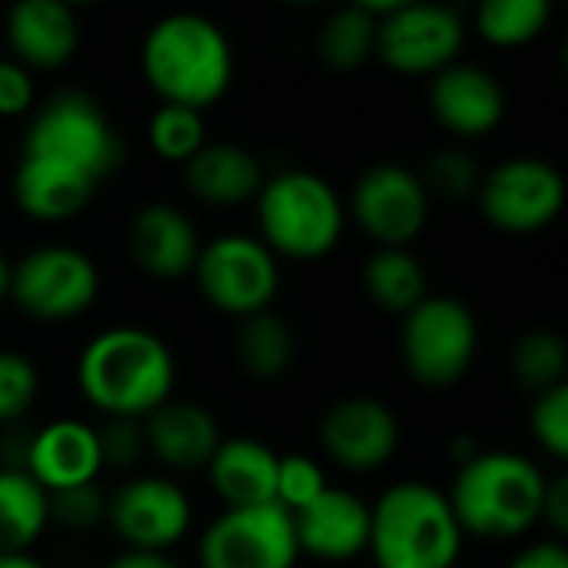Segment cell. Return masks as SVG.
I'll return each instance as SVG.
<instances>
[{
	"label": "cell",
	"mask_w": 568,
	"mask_h": 568,
	"mask_svg": "<svg viewBox=\"0 0 568 568\" xmlns=\"http://www.w3.org/2000/svg\"><path fill=\"white\" fill-rule=\"evenodd\" d=\"M51 521H58L68 531H91L101 521H108V495L98 488V481L54 491L51 495Z\"/></svg>",
	"instance_id": "d590c367"
},
{
	"label": "cell",
	"mask_w": 568,
	"mask_h": 568,
	"mask_svg": "<svg viewBox=\"0 0 568 568\" xmlns=\"http://www.w3.org/2000/svg\"><path fill=\"white\" fill-rule=\"evenodd\" d=\"M101 295V271L91 254L71 244L28 251L11 274V302L34 322L61 325L91 312Z\"/></svg>",
	"instance_id": "ba28073f"
},
{
	"label": "cell",
	"mask_w": 568,
	"mask_h": 568,
	"mask_svg": "<svg viewBox=\"0 0 568 568\" xmlns=\"http://www.w3.org/2000/svg\"><path fill=\"white\" fill-rule=\"evenodd\" d=\"M352 4L358 8V11H365V14H372V18H388V14H395V11H405V8H412V4H422V0H352Z\"/></svg>",
	"instance_id": "b9f144b4"
},
{
	"label": "cell",
	"mask_w": 568,
	"mask_h": 568,
	"mask_svg": "<svg viewBox=\"0 0 568 568\" xmlns=\"http://www.w3.org/2000/svg\"><path fill=\"white\" fill-rule=\"evenodd\" d=\"M98 442L104 465L128 471L148 455L144 418H104V425L98 428Z\"/></svg>",
	"instance_id": "8d00e7d4"
},
{
	"label": "cell",
	"mask_w": 568,
	"mask_h": 568,
	"mask_svg": "<svg viewBox=\"0 0 568 568\" xmlns=\"http://www.w3.org/2000/svg\"><path fill=\"white\" fill-rule=\"evenodd\" d=\"M24 154L54 158L88 171L91 178H104L121 161V141L104 118V111L81 91H64L51 98L28 128Z\"/></svg>",
	"instance_id": "9c48e42d"
},
{
	"label": "cell",
	"mask_w": 568,
	"mask_h": 568,
	"mask_svg": "<svg viewBox=\"0 0 568 568\" xmlns=\"http://www.w3.org/2000/svg\"><path fill=\"white\" fill-rule=\"evenodd\" d=\"M432 114L458 138L491 134L505 118V94L491 74L471 64H448L432 81Z\"/></svg>",
	"instance_id": "d6986e66"
},
{
	"label": "cell",
	"mask_w": 568,
	"mask_h": 568,
	"mask_svg": "<svg viewBox=\"0 0 568 568\" xmlns=\"http://www.w3.org/2000/svg\"><path fill=\"white\" fill-rule=\"evenodd\" d=\"M465 531L445 491L398 481L372 505L368 551L378 568H455Z\"/></svg>",
	"instance_id": "277c9868"
},
{
	"label": "cell",
	"mask_w": 568,
	"mask_h": 568,
	"mask_svg": "<svg viewBox=\"0 0 568 568\" xmlns=\"http://www.w3.org/2000/svg\"><path fill=\"white\" fill-rule=\"evenodd\" d=\"M184 184L211 207H237L257 197L264 171L257 158L237 144H204L184 164Z\"/></svg>",
	"instance_id": "cb8c5ba5"
},
{
	"label": "cell",
	"mask_w": 568,
	"mask_h": 568,
	"mask_svg": "<svg viewBox=\"0 0 568 568\" xmlns=\"http://www.w3.org/2000/svg\"><path fill=\"white\" fill-rule=\"evenodd\" d=\"M148 144L161 161L187 164L207 144L201 111L181 104H161L148 124Z\"/></svg>",
	"instance_id": "4dcf8cb0"
},
{
	"label": "cell",
	"mask_w": 568,
	"mask_h": 568,
	"mask_svg": "<svg viewBox=\"0 0 568 568\" xmlns=\"http://www.w3.org/2000/svg\"><path fill=\"white\" fill-rule=\"evenodd\" d=\"M78 18L61 0H18L8 18V41L18 64L34 71H58L78 51Z\"/></svg>",
	"instance_id": "7402d4cb"
},
{
	"label": "cell",
	"mask_w": 568,
	"mask_h": 568,
	"mask_svg": "<svg viewBox=\"0 0 568 568\" xmlns=\"http://www.w3.org/2000/svg\"><path fill=\"white\" fill-rule=\"evenodd\" d=\"M375 44H378V24L372 14L358 11L355 4L335 11L318 34V54L335 71L362 68L375 54Z\"/></svg>",
	"instance_id": "f546056e"
},
{
	"label": "cell",
	"mask_w": 568,
	"mask_h": 568,
	"mask_svg": "<svg viewBox=\"0 0 568 568\" xmlns=\"http://www.w3.org/2000/svg\"><path fill=\"white\" fill-rule=\"evenodd\" d=\"M531 435L545 455L568 468V378L541 392L531 405Z\"/></svg>",
	"instance_id": "836d02e7"
},
{
	"label": "cell",
	"mask_w": 568,
	"mask_h": 568,
	"mask_svg": "<svg viewBox=\"0 0 568 568\" xmlns=\"http://www.w3.org/2000/svg\"><path fill=\"white\" fill-rule=\"evenodd\" d=\"M288 4H298V8H318L325 0H288Z\"/></svg>",
	"instance_id": "f6af8a7d"
},
{
	"label": "cell",
	"mask_w": 568,
	"mask_h": 568,
	"mask_svg": "<svg viewBox=\"0 0 568 568\" xmlns=\"http://www.w3.org/2000/svg\"><path fill=\"white\" fill-rule=\"evenodd\" d=\"M148 455L174 471H197L207 468L217 445L224 442L217 418L197 402L168 398L144 418Z\"/></svg>",
	"instance_id": "ffe728a7"
},
{
	"label": "cell",
	"mask_w": 568,
	"mask_h": 568,
	"mask_svg": "<svg viewBox=\"0 0 568 568\" xmlns=\"http://www.w3.org/2000/svg\"><path fill=\"white\" fill-rule=\"evenodd\" d=\"M295 518L281 505L224 508L197 541L201 568H295Z\"/></svg>",
	"instance_id": "30bf717a"
},
{
	"label": "cell",
	"mask_w": 568,
	"mask_h": 568,
	"mask_svg": "<svg viewBox=\"0 0 568 568\" xmlns=\"http://www.w3.org/2000/svg\"><path fill=\"white\" fill-rule=\"evenodd\" d=\"M551 14V0H478V34L495 48H521L535 41Z\"/></svg>",
	"instance_id": "f1b7e54d"
},
{
	"label": "cell",
	"mask_w": 568,
	"mask_h": 568,
	"mask_svg": "<svg viewBox=\"0 0 568 568\" xmlns=\"http://www.w3.org/2000/svg\"><path fill=\"white\" fill-rule=\"evenodd\" d=\"M508 568H568V545L558 538L531 541L508 561Z\"/></svg>",
	"instance_id": "ab89813d"
},
{
	"label": "cell",
	"mask_w": 568,
	"mask_h": 568,
	"mask_svg": "<svg viewBox=\"0 0 568 568\" xmlns=\"http://www.w3.org/2000/svg\"><path fill=\"white\" fill-rule=\"evenodd\" d=\"M41 392L38 365L11 348H0V432L21 425V418L34 408Z\"/></svg>",
	"instance_id": "1f68e13d"
},
{
	"label": "cell",
	"mask_w": 568,
	"mask_h": 568,
	"mask_svg": "<svg viewBox=\"0 0 568 568\" xmlns=\"http://www.w3.org/2000/svg\"><path fill=\"white\" fill-rule=\"evenodd\" d=\"M465 535L505 541L541 521L545 475L518 452H475L445 491Z\"/></svg>",
	"instance_id": "7a4b0ae2"
},
{
	"label": "cell",
	"mask_w": 568,
	"mask_h": 568,
	"mask_svg": "<svg viewBox=\"0 0 568 568\" xmlns=\"http://www.w3.org/2000/svg\"><path fill=\"white\" fill-rule=\"evenodd\" d=\"M104 568H181L168 551H141V548H124L114 555Z\"/></svg>",
	"instance_id": "60d3db41"
},
{
	"label": "cell",
	"mask_w": 568,
	"mask_h": 568,
	"mask_svg": "<svg viewBox=\"0 0 568 568\" xmlns=\"http://www.w3.org/2000/svg\"><path fill=\"white\" fill-rule=\"evenodd\" d=\"M465 41V28L455 11L438 4H412L405 11L388 14L378 24V58L395 74H438L448 64H455Z\"/></svg>",
	"instance_id": "5bb4252c"
},
{
	"label": "cell",
	"mask_w": 568,
	"mask_h": 568,
	"mask_svg": "<svg viewBox=\"0 0 568 568\" xmlns=\"http://www.w3.org/2000/svg\"><path fill=\"white\" fill-rule=\"evenodd\" d=\"M61 4H68V8H81V4H98V0H61Z\"/></svg>",
	"instance_id": "bcb514c9"
},
{
	"label": "cell",
	"mask_w": 568,
	"mask_h": 568,
	"mask_svg": "<svg viewBox=\"0 0 568 568\" xmlns=\"http://www.w3.org/2000/svg\"><path fill=\"white\" fill-rule=\"evenodd\" d=\"M565 74H568V44H565Z\"/></svg>",
	"instance_id": "7dc6e473"
},
{
	"label": "cell",
	"mask_w": 568,
	"mask_h": 568,
	"mask_svg": "<svg viewBox=\"0 0 568 568\" xmlns=\"http://www.w3.org/2000/svg\"><path fill=\"white\" fill-rule=\"evenodd\" d=\"M328 488L325 468L312 458V455H281L277 458V488H274V501L284 511H302L305 505H312L322 491Z\"/></svg>",
	"instance_id": "e575fe53"
},
{
	"label": "cell",
	"mask_w": 568,
	"mask_h": 568,
	"mask_svg": "<svg viewBox=\"0 0 568 568\" xmlns=\"http://www.w3.org/2000/svg\"><path fill=\"white\" fill-rule=\"evenodd\" d=\"M481 217L505 234H535L558 221L568 187L555 164L541 158H511L481 174L478 187Z\"/></svg>",
	"instance_id": "8fae6325"
},
{
	"label": "cell",
	"mask_w": 568,
	"mask_h": 568,
	"mask_svg": "<svg viewBox=\"0 0 568 568\" xmlns=\"http://www.w3.org/2000/svg\"><path fill=\"white\" fill-rule=\"evenodd\" d=\"M478 355V322L471 308L452 295H428L405 315L402 362L415 385L452 388Z\"/></svg>",
	"instance_id": "8992f818"
},
{
	"label": "cell",
	"mask_w": 568,
	"mask_h": 568,
	"mask_svg": "<svg viewBox=\"0 0 568 568\" xmlns=\"http://www.w3.org/2000/svg\"><path fill=\"white\" fill-rule=\"evenodd\" d=\"M11 274H14V264L0 254V305L11 302Z\"/></svg>",
	"instance_id": "ee69618b"
},
{
	"label": "cell",
	"mask_w": 568,
	"mask_h": 568,
	"mask_svg": "<svg viewBox=\"0 0 568 568\" xmlns=\"http://www.w3.org/2000/svg\"><path fill=\"white\" fill-rule=\"evenodd\" d=\"M98 184H101L98 178H91L74 164L24 154L14 171V201L28 217L44 224H61L78 217L94 201Z\"/></svg>",
	"instance_id": "44dd1931"
},
{
	"label": "cell",
	"mask_w": 568,
	"mask_h": 568,
	"mask_svg": "<svg viewBox=\"0 0 568 568\" xmlns=\"http://www.w3.org/2000/svg\"><path fill=\"white\" fill-rule=\"evenodd\" d=\"M254 204L261 241L277 257L318 261L342 241L345 204L338 191L312 171H281L267 178Z\"/></svg>",
	"instance_id": "5b68a950"
},
{
	"label": "cell",
	"mask_w": 568,
	"mask_h": 568,
	"mask_svg": "<svg viewBox=\"0 0 568 568\" xmlns=\"http://www.w3.org/2000/svg\"><path fill=\"white\" fill-rule=\"evenodd\" d=\"M128 251L134 264L154 281H181L194 274L201 237L191 217L174 204H148L128 227Z\"/></svg>",
	"instance_id": "ac0fdd59"
},
{
	"label": "cell",
	"mask_w": 568,
	"mask_h": 568,
	"mask_svg": "<svg viewBox=\"0 0 568 568\" xmlns=\"http://www.w3.org/2000/svg\"><path fill=\"white\" fill-rule=\"evenodd\" d=\"M0 568H48V565L31 551H8L0 555Z\"/></svg>",
	"instance_id": "7bdbcfd3"
},
{
	"label": "cell",
	"mask_w": 568,
	"mask_h": 568,
	"mask_svg": "<svg viewBox=\"0 0 568 568\" xmlns=\"http://www.w3.org/2000/svg\"><path fill=\"white\" fill-rule=\"evenodd\" d=\"M48 525L51 495L24 468H0V555L31 551Z\"/></svg>",
	"instance_id": "484cf974"
},
{
	"label": "cell",
	"mask_w": 568,
	"mask_h": 568,
	"mask_svg": "<svg viewBox=\"0 0 568 568\" xmlns=\"http://www.w3.org/2000/svg\"><path fill=\"white\" fill-rule=\"evenodd\" d=\"M508 368L515 385L538 398L568 378V342L551 328H531L515 338Z\"/></svg>",
	"instance_id": "83f0119b"
},
{
	"label": "cell",
	"mask_w": 568,
	"mask_h": 568,
	"mask_svg": "<svg viewBox=\"0 0 568 568\" xmlns=\"http://www.w3.org/2000/svg\"><path fill=\"white\" fill-rule=\"evenodd\" d=\"M194 518V505L187 491L161 475L128 478L108 498V521L124 548L141 551H168L174 548Z\"/></svg>",
	"instance_id": "7c38bea8"
},
{
	"label": "cell",
	"mask_w": 568,
	"mask_h": 568,
	"mask_svg": "<svg viewBox=\"0 0 568 568\" xmlns=\"http://www.w3.org/2000/svg\"><path fill=\"white\" fill-rule=\"evenodd\" d=\"M365 295L388 315H408L415 305L428 298V274L425 264L408 247H378L365 261L362 271Z\"/></svg>",
	"instance_id": "4316f807"
},
{
	"label": "cell",
	"mask_w": 568,
	"mask_h": 568,
	"mask_svg": "<svg viewBox=\"0 0 568 568\" xmlns=\"http://www.w3.org/2000/svg\"><path fill=\"white\" fill-rule=\"evenodd\" d=\"M277 458L281 455L257 438H224L204 471L224 508H254L274 501Z\"/></svg>",
	"instance_id": "603a6c76"
},
{
	"label": "cell",
	"mask_w": 568,
	"mask_h": 568,
	"mask_svg": "<svg viewBox=\"0 0 568 568\" xmlns=\"http://www.w3.org/2000/svg\"><path fill=\"white\" fill-rule=\"evenodd\" d=\"M34 104V81L24 64L0 61V118H21Z\"/></svg>",
	"instance_id": "74e56055"
},
{
	"label": "cell",
	"mask_w": 568,
	"mask_h": 568,
	"mask_svg": "<svg viewBox=\"0 0 568 568\" xmlns=\"http://www.w3.org/2000/svg\"><path fill=\"white\" fill-rule=\"evenodd\" d=\"M318 442L322 452L345 471H378L395 458L402 425L382 398L348 395L322 415Z\"/></svg>",
	"instance_id": "9a60e30c"
},
{
	"label": "cell",
	"mask_w": 568,
	"mask_h": 568,
	"mask_svg": "<svg viewBox=\"0 0 568 568\" xmlns=\"http://www.w3.org/2000/svg\"><path fill=\"white\" fill-rule=\"evenodd\" d=\"M234 362L237 368L254 378V382H277L292 372L298 345H295V332L284 322L274 308L247 315L237 322L234 338Z\"/></svg>",
	"instance_id": "d4e9b609"
},
{
	"label": "cell",
	"mask_w": 568,
	"mask_h": 568,
	"mask_svg": "<svg viewBox=\"0 0 568 568\" xmlns=\"http://www.w3.org/2000/svg\"><path fill=\"white\" fill-rule=\"evenodd\" d=\"M174 378L168 342L138 325L94 335L78 358V388L104 418H148L174 395Z\"/></svg>",
	"instance_id": "6da1fadb"
},
{
	"label": "cell",
	"mask_w": 568,
	"mask_h": 568,
	"mask_svg": "<svg viewBox=\"0 0 568 568\" xmlns=\"http://www.w3.org/2000/svg\"><path fill=\"white\" fill-rule=\"evenodd\" d=\"M298 551L318 561H352L368 551L372 505L345 488H325L312 505L292 515Z\"/></svg>",
	"instance_id": "2e32d148"
},
{
	"label": "cell",
	"mask_w": 568,
	"mask_h": 568,
	"mask_svg": "<svg viewBox=\"0 0 568 568\" xmlns=\"http://www.w3.org/2000/svg\"><path fill=\"white\" fill-rule=\"evenodd\" d=\"M418 178H422L428 197H442V201H468L481 187L478 164L468 154H462V151H438V154H432Z\"/></svg>",
	"instance_id": "d6a6232c"
},
{
	"label": "cell",
	"mask_w": 568,
	"mask_h": 568,
	"mask_svg": "<svg viewBox=\"0 0 568 568\" xmlns=\"http://www.w3.org/2000/svg\"><path fill=\"white\" fill-rule=\"evenodd\" d=\"M541 521H548V528L558 535V541L568 545V468H561L555 478H545Z\"/></svg>",
	"instance_id": "f35d334b"
},
{
	"label": "cell",
	"mask_w": 568,
	"mask_h": 568,
	"mask_svg": "<svg viewBox=\"0 0 568 568\" xmlns=\"http://www.w3.org/2000/svg\"><path fill=\"white\" fill-rule=\"evenodd\" d=\"M432 197L422 178L402 164L368 168L352 191L355 224L378 247H408L428 224Z\"/></svg>",
	"instance_id": "4fadbf2b"
},
{
	"label": "cell",
	"mask_w": 568,
	"mask_h": 568,
	"mask_svg": "<svg viewBox=\"0 0 568 568\" xmlns=\"http://www.w3.org/2000/svg\"><path fill=\"white\" fill-rule=\"evenodd\" d=\"M104 468L98 428L78 418H58L44 428L31 432L28 465L24 471L48 491H64L78 485L98 481Z\"/></svg>",
	"instance_id": "e0dca14e"
},
{
	"label": "cell",
	"mask_w": 568,
	"mask_h": 568,
	"mask_svg": "<svg viewBox=\"0 0 568 568\" xmlns=\"http://www.w3.org/2000/svg\"><path fill=\"white\" fill-rule=\"evenodd\" d=\"M194 281L201 298L227 315V318H247L257 312H267L277 288H281V267L277 254L251 234H217L207 244H201Z\"/></svg>",
	"instance_id": "52a82bcc"
},
{
	"label": "cell",
	"mask_w": 568,
	"mask_h": 568,
	"mask_svg": "<svg viewBox=\"0 0 568 568\" xmlns=\"http://www.w3.org/2000/svg\"><path fill=\"white\" fill-rule=\"evenodd\" d=\"M141 68L164 104L204 111L224 98L234 74V54L214 21L201 14H171L148 31Z\"/></svg>",
	"instance_id": "3957f363"
}]
</instances>
